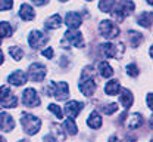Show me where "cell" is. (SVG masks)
I'll return each instance as SVG.
<instances>
[{"instance_id": "cell-4", "label": "cell", "mask_w": 153, "mask_h": 142, "mask_svg": "<svg viewBox=\"0 0 153 142\" xmlns=\"http://www.w3.org/2000/svg\"><path fill=\"white\" fill-rule=\"evenodd\" d=\"M50 95H53L57 101H63L68 98L69 95V87L66 83H56V81H50Z\"/></svg>"}, {"instance_id": "cell-11", "label": "cell", "mask_w": 153, "mask_h": 142, "mask_svg": "<svg viewBox=\"0 0 153 142\" xmlns=\"http://www.w3.org/2000/svg\"><path fill=\"white\" fill-rule=\"evenodd\" d=\"M15 127V122L10 114L7 113H0V130L3 132H12Z\"/></svg>"}, {"instance_id": "cell-33", "label": "cell", "mask_w": 153, "mask_h": 142, "mask_svg": "<svg viewBox=\"0 0 153 142\" xmlns=\"http://www.w3.org/2000/svg\"><path fill=\"white\" fill-rule=\"evenodd\" d=\"M41 55H43V56H47V58H50V59H52V56H53V49H52V47H49V49L43 50V52H41Z\"/></svg>"}, {"instance_id": "cell-13", "label": "cell", "mask_w": 153, "mask_h": 142, "mask_svg": "<svg viewBox=\"0 0 153 142\" xmlns=\"http://www.w3.org/2000/svg\"><path fill=\"white\" fill-rule=\"evenodd\" d=\"M27 74L22 71V70H18V71H15L13 74H10L9 77H7V81L10 83V84H13V86H22L24 83H27Z\"/></svg>"}, {"instance_id": "cell-3", "label": "cell", "mask_w": 153, "mask_h": 142, "mask_svg": "<svg viewBox=\"0 0 153 142\" xmlns=\"http://www.w3.org/2000/svg\"><path fill=\"white\" fill-rule=\"evenodd\" d=\"M99 33L103 37H106V39H114V37H116L119 34V27L112 21L105 20L102 21L100 25H99Z\"/></svg>"}, {"instance_id": "cell-35", "label": "cell", "mask_w": 153, "mask_h": 142, "mask_svg": "<svg viewBox=\"0 0 153 142\" xmlns=\"http://www.w3.org/2000/svg\"><path fill=\"white\" fill-rule=\"evenodd\" d=\"M33 3H34V5H37V6H43V5H46V3H47V0H33Z\"/></svg>"}, {"instance_id": "cell-37", "label": "cell", "mask_w": 153, "mask_h": 142, "mask_svg": "<svg viewBox=\"0 0 153 142\" xmlns=\"http://www.w3.org/2000/svg\"><path fill=\"white\" fill-rule=\"evenodd\" d=\"M109 142H121V141L118 139V136H112V138H111V141H109Z\"/></svg>"}, {"instance_id": "cell-23", "label": "cell", "mask_w": 153, "mask_h": 142, "mask_svg": "<svg viewBox=\"0 0 153 142\" xmlns=\"http://www.w3.org/2000/svg\"><path fill=\"white\" fill-rule=\"evenodd\" d=\"M128 37H130V41H131V44H133L134 47H137L141 41H143V34L141 33H138V31H128Z\"/></svg>"}, {"instance_id": "cell-20", "label": "cell", "mask_w": 153, "mask_h": 142, "mask_svg": "<svg viewBox=\"0 0 153 142\" xmlns=\"http://www.w3.org/2000/svg\"><path fill=\"white\" fill-rule=\"evenodd\" d=\"M62 25V17L60 15H53V17H50L49 20L46 21V24H44V27L47 28V30H56Z\"/></svg>"}, {"instance_id": "cell-27", "label": "cell", "mask_w": 153, "mask_h": 142, "mask_svg": "<svg viewBox=\"0 0 153 142\" xmlns=\"http://www.w3.org/2000/svg\"><path fill=\"white\" fill-rule=\"evenodd\" d=\"M9 53H10L12 58L16 59V61H21V59L24 58V52H22V49H21V47H16V46H10V47H9Z\"/></svg>"}, {"instance_id": "cell-2", "label": "cell", "mask_w": 153, "mask_h": 142, "mask_svg": "<svg viewBox=\"0 0 153 142\" xmlns=\"http://www.w3.org/2000/svg\"><path fill=\"white\" fill-rule=\"evenodd\" d=\"M21 123L24 126L25 133H28V135H36L40 130V126H41V120L37 119L36 116H33V114H28V113H22Z\"/></svg>"}, {"instance_id": "cell-15", "label": "cell", "mask_w": 153, "mask_h": 142, "mask_svg": "<svg viewBox=\"0 0 153 142\" xmlns=\"http://www.w3.org/2000/svg\"><path fill=\"white\" fill-rule=\"evenodd\" d=\"M19 17L24 21H33L34 17H36L33 6H30L28 3H24V5L21 6V9H19Z\"/></svg>"}, {"instance_id": "cell-6", "label": "cell", "mask_w": 153, "mask_h": 142, "mask_svg": "<svg viewBox=\"0 0 153 142\" xmlns=\"http://www.w3.org/2000/svg\"><path fill=\"white\" fill-rule=\"evenodd\" d=\"M46 67L43 65V64H38V62H34V64H31L30 65V68H28V79L33 81H41L44 77H46Z\"/></svg>"}, {"instance_id": "cell-22", "label": "cell", "mask_w": 153, "mask_h": 142, "mask_svg": "<svg viewBox=\"0 0 153 142\" xmlns=\"http://www.w3.org/2000/svg\"><path fill=\"white\" fill-rule=\"evenodd\" d=\"M138 24L141 25V27H147V28H150L152 27V12H144L143 15H140L138 17Z\"/></svg>"}, {"instance_id": "cell-32", "label": "cell", "mask_w": 153, "mask_h": 142, "mask_svg": "<svg viewBox=\"0 0 153 142\" xmlns=\"http://www.w3.org/2000/svg\"><path fill=\"white\" fill-rule=\"evenodd\" d=\"M13 6V0H0V11H9Z\"/></svg>"}, {"instance_id": "cell-5", "label": "cell", "mask_w": 153, "mask_h": 142, "mask_svg": "<svg viewBox=\"0 0 153 142\" xmlns=\"http://www.w3.org/2000/svg\"><path fill=\"white\" fill-rule=\"evenodd\" d=\"M47 41H49V37H47L44 33L38 31V30L31 31L30 36H28V44H30L33 49H40V47H43Z\"/></svg>"}, {"instance_id": "cell-31", "label": "cell", "mask_w": 153, "mask_h": 142, "mask_svg": "<svg viewBox=\"0 0 153 142\" xmlns=\"http://www.w3.org/2000/svg\"><path fill=\"white\" fill-rule=\"evenodd\" d=\"M127 73H128V76H131V77H137L138 76V67L135 65V64H130V65H127Z\"/></svg>"}, {"instance_id": "cell-38", "label": "cell", "mask_w": 153, "mask_h": 142, "mask_svg": "<svg viewBox=\"0 0 153 142\" xmlns=\"http://www.w3.org/2000/svg\"><path fill=\"white\" fill-rule=\"evenodd\" d=\"M3 59H4V56H3V53H1V50H0V65L3 64Z\"/></svg>"}, {"instance_id": "cell-24", "label": "cell", "mask_w": 153, "mask_h": 142, "mask_svg": "<svg viewBox=\"0 0 153 142\" xmlns=\"http://www.w3.org/2000/svg\"><path fill=\"white\" fill-rule=\"evenodd\" d=\"M115 0H99V9L102 11V12H105V14H108V12H111L112 11V8L115 6Z\"/></svg>"}, {"instance_id": "cell-30", "label": "cell", "mask_w": 153, "mask_h": 142, "mask_svg": "<svg viewBox=\"0 0 153 142\" xmlns=\"http://www.w3.org/2000/svg\"><path fill=\"white\" fill-rule=\"evenodd\" d=\"M49 111L53 113V114H56L57 119H63V113H62L60 107L56 105V104H50V105H49Z\"/></svg>"}, {"instance_id": "cell-8", "label": "cell", "mask_w": 153, "mask_h": 142, "mask_svg": "<svg viewBox=\"0 0 153 142\" xmlns=\"http://www.w3.org/2000/svg\"><path fill=\"white\" fill-rule=\"evenodd\" d=\"M65 44L68 46H75V47H82L84 46V39L82 34L75 30H69L65 33Z\"/></svg>"}, {"instance_id": "cell-39", "label": "cell", "mask_w": 153, "mask_h": 142, "mask_svg": "<svg viewBox=\"0 0 153 142\" xmlns=\"http://www.w3.org/2000/svg\"><path fill=\"white\" fill-rule=\"evenodd\" d=\"M147 3H149V5H152V3H153V0H147Z\"/></svg>"}, {"instance_id": "cell-18", "label": "cell", "mask_w": 153, "mask_h": 142, "mask_svg": "<svg viewBox=\"0 0 153 142\" xmlns=\"http://www.w3.org/2000/svg\"><path fill=\"white\" fill-rule=\"evenodd\" d=\"M119 90H121V86H119V81L118 80L108 81V83H106V86H105V92H106V95H111V96L118 95V93H119Z\"/></svg>"}, {"instance_id": "cell-41", "label": "cell", "mask_w": 153, "mask_h": 142, "mask_svg": "<svg viewBox=\"0 0 153 142\" xmlns=\"http://www.w3.org/2000/svg\"><path fill=\"white\" fill-rule=\"evenodd\" d=\"M19 142H27V141H19Z\"/></svg>"}, {"instance_id": "cell-25", "label": "cell", "mask_w": 153, "mask_h": 142, "mask_svg": "<svg viewBox=\"0 0 153 142\" xmlns=\"http://www.w3.org/2000/svg\"><path fill=\"white\" fill-rule=\"evenodd\" d=\"M12 36V27L9 22H0V37L4 39V37H10Z\"/></svg>"}, {"instance_id": "cell-34", "label": "cell", "mask_w": 153, "mask_h": 142, "mask_svg": "<svg viewBox=\"0 0 153 142\" xmlns=\"http://www.w3.org/2000/svg\"><path fill=\"white\" fill-rule=\"evenodd\" d=\"M44 142H56V139H55V136L52 135V133H49V135H46L44 136V139H43Z\"/></svg>"}, {"instance_id": "cell-28", "label": "cell", "mask_w": 153, "mask_h": 142, "mask_svg": "<svg viewBox=\"0 0 153 142\" xmlns=\"http://www.w3.org/2000/svg\"><path fill=\"white\" fill-rule=\"evenodd\" d=\"M10 95H12V92H10V89L7 86H0V102L1 104L6 101Z\"/></svg>"}, {"instance_id": "cell-26", "label": "cell", "mask_w": 153, "mask_h": 142, "mask_svg": "<svg viewBox=\"0 0 153 142\" xmlns=\"http://www.w3.org/2000/svg\"><path fill=\"white\" fill-rule=\"evenodd\" d=\"M63 127H65V130H66L69 135H75L76 130H78L75 122H74V119H66V120L63 122Z\"/></svg>"}, {"instance_id": "cell-36", "label": "cell", "mask_w": 153, "mask_h": 142, "mask_svg": "<svg viewBox=\"0 0 153 142\" xmlns=\"http://www.w3.org/2000/svg\"><path fill=\"white\" fill-rule=\"evenodd\" d=\"M147 107H149V108H152V93H149V95H147Z\"/></svg>"}, {"instance_id": "cell-29", "label": "cell", "mask_w": 153, "mask_h": 142, "mask_svg": "<svg viewBox=\"0 0 153 142\" xmlns=\"http://www.w3.org/2000/svg\"><path fill=\"white\" fill-rule=\"evenodd\" d=\"M100 110L105 113V114H108V116H111V114H114L115 111H118V105L116 104H109V105H105V107H100Z\"/></svg>"}, {"instance_id": "cell-10", "label": "cell", "mask_w": 153, "mask_h": 142, "mask_svg": "<svg viewBox=\"0 0 153 142\" xmlns=\"http://www.w3.org/2000/svg\"><path fill=\"white\" fill-rule=\"evenodd\" d=\"M97 89V84L94 83L93 79H81L79 81V90L85 95V96H91Z\"/></svg>"}, {"instance_id": "cell-14", "label": "cell", "mask_w": 153, "mask_h": 142, "mask_svg": "<svg viewBox=\"0 0 153 142\" xmlns=\"http://www.w3.org/2000/svg\"><path fill=\"white\" fill-rule=\"evenodd\" d=\"M124 44H118V46H115L114 43H105V44H102V52H103V55L106 56V58H115L118 53H116V50L118 49H121Z\"/></svg>"}, {"instance_id": "cell-1", "label": "cell", "mask_w": 153, "mask_h": 142, "mask_svg": "<svg viewBox=\"0 0 153 142\" xmlns=\"http://www.w3.org/2000/svg\"><path fill=\"white\" fill-rule=\"evenodd\" d=\"M134 11V3L130 0H119L118 3H115V8H112V17L118 22H122L131 12Z\"/></svg>"}, {"instance_id": "cell-40", "label": "cell", "mask_w": 153, "mask_h": 142, "mask_svg": "<svg viewBox=\"0 0 153 142\" xmlns=\"http://www.w3.org/2000/svg\"><path fill=\"white\" fill-rule=\"evenodd\" d=\"M60 2H66V0H60Z\"/></svg>"}, {"instance_id": "cell-12", "label": "cell", "mask_w": 153, "mask_h": 142, "mask_svg": "<svg viewBox=\"0 0 153 142\" xmlns=\"http://www.w3.org/2000/svg\"><path fill=\"white\" fill-rule=\"evenodd\" d=\"M65 24L69 27V30H76L81 25V17L76 12H68L65 17Z\"/></svg>"}, {"instance_id": "cell-42", "label": "cell", "mask_w": 153, "mask_h": 142, "mask_svg": "<svg viewBox=\"0 0 153 142\" xmlns=\"http://www.w3.org/2000/svg\"><path fill=\"white\" fill-rule=\"evenodd\" d=\"M88 2H91V0H88Z\"/></svg>"}, {"instance_id": "cell-7", "label": "cell", "mask_w": 153, "mask_h": 142, "mask_svg": "<svg viewBox=\"0 0 153 142\" xmlns=\"http://www.w3.org/2000/svg\"><path fill=\"white\" fill-rule=\"evenodd\" d=\"M22 102H24V105H25V107H28V108H34V107H38V105H40L41 99H40V96L37 95L36 89L28 87V89H25V90H24Z\"/></svg>"}, {"instance_id": "cell-9", "label": "cell", "mask_w": 153, "mask_h": 142, "mask_svg": "<svg viewBox=\"0 0 153 142\" xmlns=\"http://www.w3.org/2000/svg\"><path fill=\"white\" fill-rule=\"evenodd\" d=\"M84 104L78 101H69L66 105H65V113L68 116V119H75L76 116L79 114V111L82 110Z\"/></svg>"}, {"instance_id": "cell-19", "label": "cell", "mask_w": 153, "mask_h": 142, "mask_svg": "<svg viewBox=\"0 0 153 142\" xmlns=\"http://www.w3.org/2000/svg\"><path fill=\"white\" fill-rule=\"evenodd\" d=\"M99 73H100V76H102V77L108 79V77H112L114 70H112L111 64H109L108 61H102L100 64H99Z\"/></svg>"}, {"instance_id": "cell-21", "label": "cell", "mask_w": 153, "mask_h": 142, "mask_svg": "<svg viewBox=\"0 0 153 142\" xmlns=\"http://www.w3.org/2000/svg\"><path fill=\"white\" fill-rule=\"evenodd\" d=\"M87 126L91 127V129H99V127L102 126V117L99 116L97 111H93V113L90 114V117L87 119Z\"/></svg>"}, {"instance_id": "cell-17", "label": "cell", "mask_w": 153, "mask_h": 142, "mask_svg": "<svg viewBox=\"0 0 153 142\" xmlns=\"http://www.w3.org/2000/svg\"><path fill=\"white\" fill-rule=\"evenodd\" d=\"M143 123H144V119H143L141 114H138V113L131 114V116L127 119V126H128L130 129H138Z\"/></svg>"}, {"instance_id": "cell-16", "label": "cell", "mask_w": 153, "mask_h": 142, "mask_svg": "<svg viewBox=\"0 0 153 142\" xmlns=\"http://www.w3.org/2000/svg\"><path fill=\"white\" fill-rule=\"evenodd\" d=\"M121 92V96H119V101L122 104V107L125 108V110H128L130 107H131V104L134 102V96L133 93L128 90V89H121L119 90Z\"/></svg>"}]
</instances>
